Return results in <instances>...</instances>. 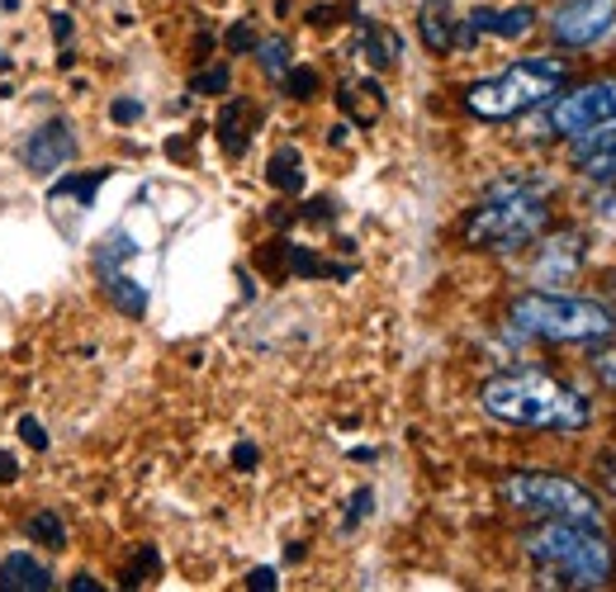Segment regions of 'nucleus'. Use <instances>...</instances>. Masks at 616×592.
Segmentation results:
<instances>
[{"instance_id":"1","label":"nucleus","mask_w":616,"mask_h":592,"mask_svg":"<svg viewBox=\"0 0 616 592\" xmlns=\"http://www.w3.org/2000/svg\"><path fill=\"white\" fill-rule=\"evenodd\" d=\"M479 403L493 422L526 427V432L574 437L593 422V403L574 384L545 370H503L479 389Z\"/></svg>"},{"instance_id":"2","label":"nucleus","mask_w":616,"mask_h":592,"mask_svg":"<svg viewBox=\"0 0 616 592\" xmlns=\"http://www.w3.org/2000/svg\"><path fill=\"white\" fill-rule=\"evenodd\" d=\"M526 560H536L551 588H607L616 579V550L597 522H559L545 516V526L522 535Z\"/></svg>"},{"instance_id":"3","label":"nucleus","mask_w":616,"mask_h":592,"mask_svg":"<svg viewBox=\"0 0 616 592\" xmlns=\"http://www.w3.org/2000/svg\"><path fill=\"white\" fill-rule=\"evenodd\" d=\"M551 228V204H545V185L536 181H503L488 190L484 204L465 213V242L479 251H517L536 242Z\"/></svg>"},{"instance_id":"4","label":"nucleus","mask_w":616,"mask_h":592,"mask_svg":"<svg viewBox=\"0 0 616 592\" xmlns=\"http://www.w3.org/2000/svg\"><path fill=\"white\" fill-rule=\"evenodd\" d=\"M507 322L522 337L536 342H565V347H593V342H612L616 337V313L597 299H578V294H517L507 303Z\"/></svg>"},{"instance_id":"5","label":"nucleus","mask_w":616,"mask_h":592,"mask_svg":"<svg viewBox=\"0 0 616 592\" xmlns=\"http://www.w3.org/2000/svg\"><path fill=\"white\" fill-rule=\"evenodd\" d=\"M569 81V62L565 58H526L503 67L498 77H484L465 91V110L484 123H503L517 114H532L541 104H551Z\"/></svg>"},{"instance_id":"6","label":"nucleus","mask_w":616,"mask_h":592,"mask_svg":"<svg viewBox=\"0 0 616 592\" xmlns=\"http://www.w3.org/2000/svg\"><path fill=\"white\" fill-rule=\"evenodd\" d=\"M507 508L532 512V516H559V522H597L603 502H597L578 479L545 474V470H517L498 483Z\"/></svg>"},{"instance_id":"7","label":"nucleus","mask_w":616,"mask_h":592,"mask_svg":"<svg viewBox=\"0 0 616 592\" xmlns=\"http://www.w3.org/2000/svg\"><path fill=\"white\" fill-rule=\"evenodd\" d=\"M603 123H616V81H588V86H578V91H569V96L551 100L541 129L574 142V138H584L593 129H603Z\"/></svg>"},{"instance_id":"8","label":"nucleus","mask_w":616,"mask_h":592,"mask_svg":"<svg viewBox=\"0 0 616 592\" xmlns=\"http://www.w3.org/2000/svg\"><path fill=\"white\" fill-rule=\"evenodd\" d=\"M616 24V0H565L551 14V39L559 48H593Z\"/></svg>"},{"instance_id":"9","label":"nucleus","mask_w":616,"mask_h":592,"mask_svg":"<svg viewBox=\"0 0 616 592\" xmlns=\"http://www.w3.org/2000/svg\"><path fill=\"white\" fill-rule=\"evenodd\" d=\"M72 157H77V133L67 119H48L24 138V171L29 175H52Z\"/></svg>"},{"instance_id":"10","label":"nucleus","mask_w":616,"mask_h":592,"mask_svg":"<svg viewBox=\"0 0 616 592\" xmlns=\"http://www.w3.org/2000/svg\"><path fill=\"white\" fill-rule=\"evenodd\" d=\"M574 171L584 181L616 185V123H603V129L574 138Z\"/></svg>"},{"instance_id":"11","label":"nucleus","mask_w":616,"mask_h":592,"mask_svg":"<svg viewBox=\"0 0 616 592\" xmlns=\"http://www.w3.org/2000/svg\"><path fill=\"white\" fill-rule=\"evenodd\" d=\"M536 29V10L532 6H507V10H474L465 14V48L479 39H522Z\"/></svg>"},{"instance_id":"12","label":"nucleus","mask_w":616,"mask_h":592,"mask_svg":"<svg viewBox=\"0 0 616 592\" xmlns=\"http://www.w3.org/2000/svg\"><path fill=\"white\" fill-rule=\"evenodd\" d=\"M0 588H20V592H48V588H58V579H52V569L48 564H39L33 554H24V550H14V554H6L0 560Z\"/></svg>"},{"instance_id":"13","label":"nucleus","mask_w":616,"mask_h":592,"mask_svg":"<svg viewBox=\"0 0 616 592\" xmlns=\"http://www.w3.org/2000/svg\"><path fill=\"white\" fill-rule=\"evenodd\" d=\"M337 104L351 123L365 129V123H375L384 114V91H380V81H346L337 91Z\"/></svg>"},{"instance_id":"14","label":"nucleus","mask_w":616,"mask_h":592,"mask_svg":"<svg viewBox=\"0 0 616 592\" xmlns=\"http://www.w3.org/2000/svg\"><path fill=\"white\" fill-rule=\"evenodd\" d=\"M422 43H427L432 52H455V48H465V20H451L446 10H436V6H422Z\"/></svg>"},{"instance_id":"15","label":"nucleus","mask_w":616,"mask_h":592,"mask_svg":"<svg viewBox=\"0 0 616 592\" xmlns=\"http://www.w3.org/2000/svg\"><path fill=\"white\" fill-rule=\"evenodd\" d=\"M361 52H365L370 67H394L398 52H403V39H398V33H390L384 24L361 20Z\"/></svg>"},{"instance_id":"16","label":"nucleus","mask_w":616,"mask_h":592,"mask_svg":"<svg viewBox=\"0 0 616 592\" xmlns=\"http://www.w3.org/2000/svg\"><path fill=\"white\" fill-rule=\"evenodd\" d=\"M246 114H256L246 100H228V110L219 114V142H223V152L228 157H242L246 152V142H252V129H242V119Z\"/></svg>"},{"instance_id":"17","label":"nucleus","mask_w":616,"mask_h":592,"mask_svg":"<svg viewBox=\"0 0 616 592\" xmlns=\"http://www.w3.org/2000/svg\"><path fill=\"white\" fill-rule=\"evenodd\" d=\"M100 284H104V294H110V303H114L119 313H129V318H143L148 313V290H143V284H133L123 271L100 275Z\"/></svg>"},{"instance_id":"18","label":"nucleus","mask_w":616,"mask_h":592,"mask_svg":"<svg viewBox=\"0 0 616 592\" xmlns=\"http://www.w3.org/2000/svg\"><path fill=\"white\" fill-rule=\"evenodd\" d=\"M266 181H271L275 190H285V194H299V190H304V161H299L294 148H280V152L271 157Z\"/></svg>"},{"instance_id":"19","label":"nucleus","mask_w":616,"mask_h":592,"mask_svg":"<svg viewBox=\"0 0 616 592\" xmlns=\"http://www.w3.org/2000/svg\"><path fill=\"white\" fill-rule=\"evenodd\" d=\"M24 535H29V541H39V545H48V550H67V526H62V516L52 508L33 512L24 522Z\"/></svg>"},{"instance_id":"20","label":"nucleus","mask_w":616,"mask_h":592,"mask_svg":"<svg viewBox=\"0 0 616 592\" xmlns=\"http://www.w3.org/2000/svg\"><path fill=\"white\" fill-rule=\"evenodd\" d=\"M256 58H261V67H266L271 77H280V71L290 67V43H280V39H271V43H261V48H256Z\"/></svg>"},{"instance_id":"21","label":"nucleus","mask_w":616,"mask_h":592,"mask_svg":"<svg viewBox=\"0 0 616 592\" xmlns=\"http://www.w3.org/2000/svg\"><path fill=\"white\" fill-rule=\"evenodd\" d=\"M190 91H200V96H223V91H228V67H214V71H200V77L190 81Z\"/></svg>"},{"instance_id":"22","label":"nucleus","mask_w":616,"mask_h":592,"mask_svg":"<svg viewBox=\"0 0 616 592\" xmlns=\"http://www.w3.org/2000/svg\"><path fill=\"white\" fill-rule=\"evenodd\" d=\"M593 464H597V479H603V489L616 498V445H603Z\"/></svg>"},{"instance_id":"23","label":"nucleus","mask_w":616,"mask_h":592,"mask_svg":"<svg viewBox=\"0 0 616 592\" xmlns=\"http://www.w3.org/2000/svg\"><path fill=\"white\" fill-rule=\"evenodd\" d=\"M285 86H290V96H294V100H309L313 91H319V71L299 67V71H290V81H285Z\"/></svg>"},{"instance_id":"24","label":"nucleus","mask_w":616,"mask_h":592,"mask_svg":"<svg viewBox=\"0 0 616 592\" xmlns=\"http://www.w3.org/2000/svg\"><path fill=\"white\" fill-rule=\"evenodd\" d=\"M110 171H100V175H77V181H58V190L52 194H81V200H91V190L104 181Z\"/></svg>"},{"instance_id":"25","label":"nucleus","mask_w":616,"mask_h":592,"mask_svg":"<svg viewBox=\"0 0 616 592\" xmlns=\"http://www.w3.org/2000/svg\"><path fill=\"white\" fill-rule=\"evenodd\" d=\"M20 437L33 445V451H48V432H43L39 418H20Z\"/></svg>"},{"instance_id":"26","label":"nucleus","mask_w":616,"mask_h":592,"mask_svg":"<svg viewBox=\"0 0 616 592\" xmlns=\"http://www.w3.org/2000/svg\"><path fill=\"white\" fill-rule=\"evenodd\" d=\"M256 43V33H252V24H233L228 29V48L233 52H242V48H252Z\"/></svg>"},{"instance_id":"27","label":"nucleus","mask_w":616,"mask_h":592,"mask_svg":"<svg viewBox=\"0 0 616 592\" xmlns=\"http://www.w3.org/2000/svg\"><path fill=\"white\" fill-rule=\"evenodd\" d=\"M138 114H143V104H138V100H114V119H119V123H129V119H138Z\"/></svg>"},{"instance_id":"28","label":"nucleus","mask_w":616,"mask_h":592,"mask_svg":"<svg viewBox=\"0 0 616 592\" xmlns=\"http://www.w3.org/2000/svg\"><path fill=\"white\" fill-rule=\"evenodd\" d=\"M14 479H20V460L0 451V483H14Z\"/></svg>"},{"instance_id":"29","label":"nucleus","mask_w":616,"mask_h":592,"mask_svg":"<svg viewBox=\"0 0 616 592\" xmlns=\"http://www.w3.org/2000/svg\"><path fill=\"white\" fill-rule=\"evenodd\" d=\"M246 588H275V569H256L252 579H246Z\"/></svg>"},{"instance_id":"30","label":"nucleus","mask_w":616,"mask_h":592,"mask_svg":"<svg viewBox=\"0 0 616 592\" xmlns=\"http://www.w3.org/2000/svg\"><path fill=\"white\" fill-rule=\"evenodd\" d=\"M52 39H72V20L67 14H52Z\"/></svg>"},{"instance_id":"31","label":"nucleus","mask_w":616,"mask_h":592,"mask_svg":"<svg viewBox=\"0 0 616 592\" xmlns=\"http://www.w3.org/2000/svg\"><path fill=\"white\" fill-rule=\"evenodd\" d=\"M233 460H238V464H256V451H252V445H238Z\"/></svg>"},{"instance_id":"32","label":"nucleus","mask_w":616,"mask_h":592,"mask_svg":"<svg viewBox=\"0 0 616 592\" xmlns=\"http://www.w3.org/2000/svg\"><path fill=\"white\" fill-rule=\"evenodd\" d=\"M67 588H72V592H91L95 583H91V579H85V573H81V579H72V583H67Z\"/></svg>"},{"instance_id":"33","label":"nucleus","mask_w":616,"mask_h":592,"mask_svg":"<svg viewBox=\"0 0 616 592\" xmlns=\"http://www.w3.org/2000/svg\"><path fill=\"white\" fill-rule=\"evenodd\" d=\"M422 6H436V10H446V6H451V0H422Z\"/></svg>"}]
</instances>
